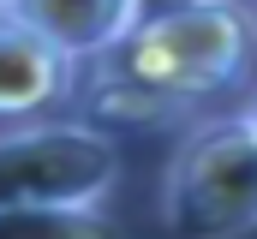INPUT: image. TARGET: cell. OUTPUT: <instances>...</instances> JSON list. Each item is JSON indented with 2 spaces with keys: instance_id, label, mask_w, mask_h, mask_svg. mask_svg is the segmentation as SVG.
I'll return each instance as SVG.
<instances>
[{
  "instance_id": "cell-8",
  "label": "cell",
  "mask_w": 257,
  "mask_h": 239,
  "mask_svg": "<svg viewBox=\"0 0 257 239\" xmlns=\"http://www.w3.org/2000/svg\"><path fill=\"white\" fill-rule=\"evenodd\" d=\"M6 6H12V0H0V18H6Z\"/></svg>"
},
{
  "instance_id": "cell-9",
  "label": "cell",
  "mask_w": 257,
  "mask_h": 239,
  "mask_svg": "<svg viewBox=\"0 0 257 239\" xmlns=\"http://www.w3.org/2000/svg\"><path fill=\"white\" fill-rule=\"evenodd\" d=\"M251 12H257V0H251Z\"/></svg>"
},
{
  "instance_id": "cell-6",
  "label": "cell",
  "mask_w": 257,
  "mask_h": 239,
  "mask_svg": "<svg viewBox=\"0 0 257 239\" xmlns=\"http://www.w3.org/2000/svg\"><path fill=\"white\" fill-rule=\"evenodd\" d=\"M0 239H126L108 209H0Z\"/></svg>"
},
{
  "instance_id": "cell-7",
  "label": "cell",
  "mask_w": 257,
  "mask_h": 239,
  "mask_svg": "<svg viewBox=\"0 0 257 239\" xmlns=\"http://www.w3.org/2000/svg\"><path fill=\"white\" fill-rule=\"evenodd\" d=\"M245 120H251V126H257V96H251V102H245Z\"/></svg>"
},
{
  "instance_id": "cell-2",
  "label": "cell",
  "mask_w": 257,
  "mask_h": 239,
  "mask_svg": "<svg viewBox=\"0 0 257 239\" xmlns=\"http://www.w3.org/2000/svg\"><path fill=\"white\" fill-rule=\"evenodd\" d=\"M156 215L174 239L257 233V126L245 108L203 114L180 132L156 179Z\"/></svg>"
},
{
  "instance_id": "cell-4",
  "label": "cell",
  "mask_w": 257,
  "mask_h": 239,
  "mask_svg": "<svg viewBox=\"0 0 257 239\" xmlns=\"http://www.w3.org/2000/svg\"><path fill=\"white\" fill-rule=\"evenodd\" d=\"M78 78L84 66H72L18 18H0V126L60 120V108L78 102Z\"/></svg>"
},
{
  "instance_id": "cell-1",
  "label": "cell",
  "mask_w": 257,
  "mask_h": 239,
  "mask_svg": "<svg viewBox=\"0 0 257 239\" xmlns=\"http://www.w3.org/2000/svg\"><path fill=\"white\" fill-rule=\"evenodd\" d=\"M257 78L251 0H162L78 78V102L102 120L156 126L233 96Z\"/></svg>"
},
{
  "instance_id": "cell-3",
  "label": "cell",
  "mask_w": 257,
  "mask_h": 239,
  "mask_svg": "<svg viewBox=\"0 0 257 239\" xmlns=\"http://www.w3.org/2000/svg\"><path fill=\"white\" fill-rule=\"evenodd\" d=\"M126 174L96 120H30L0 132V209H108Z\"/></svg>"
},
{
  "instance_id": "cell-5",
  "label": "cell",
  "mask_w": 257,
  "mask_h": 239,
  "mask_svg": "<svg viewBox=\"0 0 257 239\" xmlns=\"http://www.w3.org/2000/svg\"><path fill=\"white\" fill-rule=\"evenodd\" d=\"M156 0H12L6 18L36 30L48 48H60L72 66H96L114 42H126L132 24Z\"/></svg>"
}]
</instances>
